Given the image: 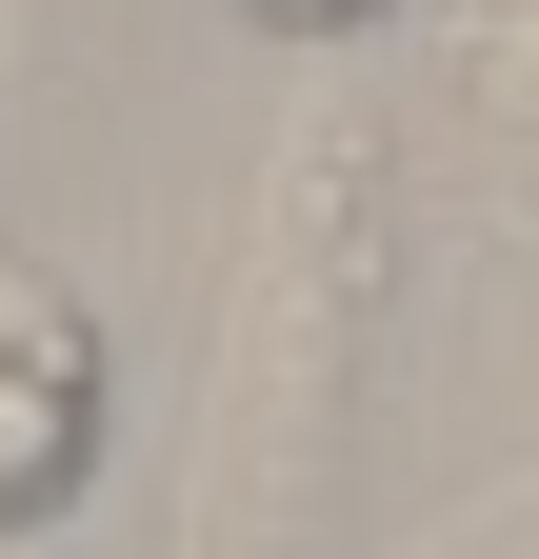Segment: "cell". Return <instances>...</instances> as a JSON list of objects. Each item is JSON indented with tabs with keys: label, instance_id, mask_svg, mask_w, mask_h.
I'll return each mask as SVG.
<instances>
[{
	"label": "cell",
	"instance_id": "6da1fadb",
	"mask_svg": "<svg viewBox=\"0 0 539 559\" xmlns=\"http://www.w3.org/2000/svg\"><path fill=\"white\" fill-rule=\"evenodd\" d=\"M380 400V120L300 100L260 160V221L200 320V440H180V559H320Z\"/></svg>",
	"mask_w": 539,
	"mask_h": 559
},
{
	"label": "cell",
	"instance_id": "7a4b0ae2",
	"mask_svg": "<svg viewBox=\"0 0 539 559\" xmlns=\"http://www.w3.org/2000/svg\"><path fill=\"white\" fill-rule=\"evenodd\" d=\"M81 479H100V320L0 260V539H40Z\"/></svg>",
	"mask_w": 539,
	"mask_h": 559
},
{
	"label": "cell",
	"instance_id": "3957f363",
	"mask_svg": "<svg viewBox=\"0 0 539 559\" xmlns=\"http://www.w3.org/2000/svg\"><path fill=\"white\" fill-rule=\"evenodd\" d=\"M459 120L500 180H539V0H459Z\"/></svg>",
	"mask_w": 539,
	"mask_h": 559
},
{
	"label": "cell",
	"instance_id": "277c9868",
	"mask_svg": "<svg viewBox=\"0 0 539 559\" xmlns=\"http://www.w3.org/2000/svg\"><path fill=\"white\" fill-rule=\"evenodd\" d=\"M220 21H260V40H300V60H340V40H380L399 0H220Z\"/></svg>",
	"mask_w": 539,
	"mask_h": 559
}]
</instances>
